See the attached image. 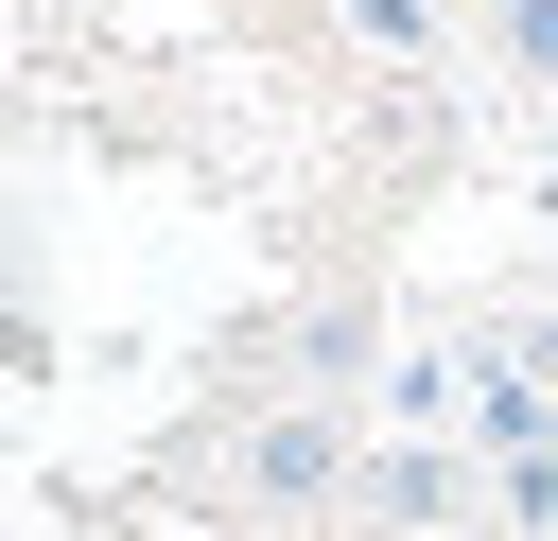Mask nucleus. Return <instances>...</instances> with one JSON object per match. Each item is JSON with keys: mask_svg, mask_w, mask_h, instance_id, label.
I'll list each match as a JSON object with an SVG mask.
<instances>
[{"mask_svg": "<svg viewBox=\"0 0 558 541\" xmlns=\"http://www.w3.org/2000/svg\"><path fill=\"white\" fill-rule=\"evenodd\" d=\"M244 489H262V506H331V489H349V419H331V401H279V419L244 436Z\"/></svg>", "mask_w": 558, "mask_h": 541, "instance_id": "f257e3e1", "label": "nucleus"}, {"mask_svg": "<svg viewBox=\"0 0 558 541\" xmlns=\"http://www.w3.org/2000/svg\"><path fill=\"white\" fill-rule=\"evenodd\" d=\"M349 35L366 52H436V0H349Z\"/></svg>", "mask_w": 558, "mask_h": 541, "instance_id": "20e7f679", "label": "nucleus"}, {"mask_svg": "<svg viewBox=\"0 0 558 541\" xmlns=\"http://www.w3.org/2000/svg\"><path fill=\"white\" fill-rule=\"evenodd\" d=\"M471 506V436H384L366 454V524H453Z\"/></svg>", "mask_w": 558, "mask_h": 541, "instance_id": "f03ea898", "label": "nucleus"}, {"mask_svg": "<svg viewBox=\"0 0 558 541\" xmlns=\"http://www.w3.org/2000/svg\"><path fill=\"white\" fill-rule=\"evenodd\" d=\"M488 17H506V52H523V70L558 87V0H488Z\"/></svg>", "mask_w": 558, "mask_h": 541, "instance_id": "39448f33", "label": "nucleus"}, {"mask_svg": "<svg viewBox=\"0 0 558 541\" xmlns=\"http://www.w3.org/2000/svg\"><path fill=\"white\" fill-rule=\"evenodd\" d=\"M366 349H384L366 314H296V366H314V401H331V384H366Z\"/></svg>", "mask_w": 558, "mask_h": 541, "instance_id": "7ed1b4c3", "label": "nucleus"}]
</instances>
